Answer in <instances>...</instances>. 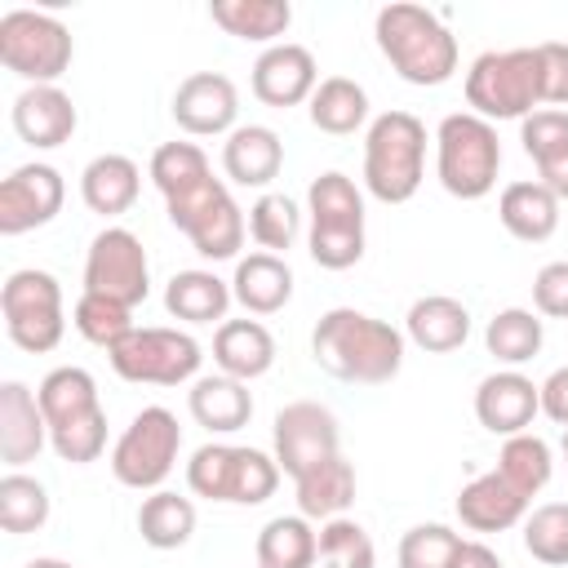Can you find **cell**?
<instances>
[{
  "instance_id": "cell-17",
  "label": "cell",
  "mask_w": 568,
  "mask_h": 568,
  "mask_svg": "<svg viewBox=\"0 0 568 568\" xmlns=\"http://www.w3.org/2000/svg\"><path fill=\"white\" fill-rule=\"evenodd\" d=\"M541 413V382H532L519 368H497L475 386V422L488 435H524L532 417Z\"/></svg>"
},
{
  "instance_id": "cell-28",
  "label": "cell",
  "mask_w": 568,
  "mask_h": 568,
  "mask_svg": "<svg viewBox=\"0 0 568 568\" xmlns=\"http://www.w3.org/2000/svg\"><path fill=\"white\" fill-rule=\"evenodd\" d=\"M524 155L537 164V182L550 186L559 200H568V111L541 106L528 120H519Z\"/></svg>"
},
{
  "instance_id": "cell-13",
  "label": "cell",
  "mask_w": 568,
  "mask_h": 568,
  "mask_svg": "<svg viewBox=\"0 0 568 568\" xmlns=\"http://www.w3.org/2000/svg\"><path fill=\"white\" fill-rule=\"evenodd\" d=\"M84 293L124 302L129 311L146 302V293H151V262H146L142 240L129 226H102L89 240V253H84Z\"/></svg>"
},
{
  "instance_id": "cell-43",
  "label": "cell",
  "mask_w": 568,
  "mask_h": 568,
  "mask_svg": "<svg viewBox=\"0 0 568 568\" xmlns=\"http://www.w3.org/2000/svg\"><path fill=\"white\" fill-rule=\"evenodd\" d=\"M71 324L84 342L111 351L115 342H124L138 324H133V311L124 302H111V297H98V293H80L75 306H71Z\"/></svg>"
},
{
  "instance_id": "cell-32",
  "label": "cell",
  "mask_w": 568,
  "mask_h": 568,
  "mask_svg": "<svg viewBox=\"0 0 568 568\" xmlns=\"http://www.w3.org/2000/svg\"><path fill=\"white\" fill-rule=\"evenodd\" d=\"M209 18L248 44H280V36L293 27V4L288 0H213Z\"/></svg>"
},
{
  "instance_id": "cell-18",
  "label": "cell",
  "mask_w": 568,
  "mask_h": 568,
  "mask_svg": "<svg viewBox=\"0 0 568 568\" xmlns=\"http://www.w3.org/2000/svg\"><path fill=\"white\" fill-rule=\"evenodd\" d=\"M315 89H320V67H315V53L306 44L280 40V44L257 53V62H253V98L257 102L284 111V106L311 102Z\"/></svg>"
},
{
  "instance_id": "cell-34",
  "label": "cell",
  "mask_w": 568,
  "mask_h": 568,
  "mask_svg": "<svg viewBox=\"0 0 568 568\" xmlns=\"http://www.w3.org/2000/svg\"><path fill=\"white\" fill-rule=\"evenodd\" d=\"M36 395H40V408H44L49 430H53V426H67V422H75V417H89V413L102 408L98 382H93V373L80 368V364H58V368H49V373L40 377Z\"/></svg>"
},
{
  "instance_id": "cell-41",
  "label": "cell",
  "mask_w": 568,
  "mask_h": 568,
  "mask_svg": "<svg viewBox=\"0 0 568 568\" xmlns=\"http://www.w3.org/2000/svg\"><path fill=\"white\" fill-rule=\"evenodd\" d=\"M524 550L546 568H568V501H541L524 515Z\"/></svg>"
},
{
  "instance_id": "cell-35",
  "label": "cell",
  "mask_w": 568,
  "mask_h": 568,
  "mask_svg": "<svg viewBox=\"0 0 568 568\" xmlns=\"http://www.w3.org/2000/svg\"><path fill=\"white\" fill-rule=\"evenodd\" d=\"M320 559V528L306 515H275L257 532V564L262 568H315Z\"/></svg>"
},
{
  "instance_id": "cell-15",
  "label": "cell",
  "mask_w": 568,
  "mask_h": 568,
  "mask_svg": "<svg viewBox=\"0 0 568 568\" xmlns=\"http://www.w3.org/2000/svg\"><path fill=\"white\" fill-rule=\"evenodd\" d=\"M62 200H67V182L53 164L44 160L18 164L0 182V235H27L36 226H49L62 213Z\"/></svg>"
},
{
  "instance_id": "cell-26",
  "label": "cell",
  "mask_w": 568,
  "mask_h": 568,
  "mask_svg": "<svg viewBox=\"0 0 568 568\" xmlns=\"http://www.w3.org/2000/svg\"><path fill=\"white\" fill-rule=\"evenodd\" d=\"M559 195L550 186H541L537 178H519L510 186H501L497 195V217L501 226L524 240V244H546L559 231Z\"/></svg>"
},
{
  "instance_id": "cell-25",
  "label": "cell",
  "mask_w": 568,
  "mask_h": 568,
  "mask_svg": "<svg viewBox=\"0 0 568 568\" xmlns=\"http://www.w3.org/2000/svg\"><path fill=\"white\" fill-rule=\"evenodd\" d=\"M186 408H191L195 426H204L209 435H235L253 417V395H248V382H240V377L204 373L191 382Z\"/></svg>"
},
{
  "instance_id": "cell-19",
  "label": "cell",
  "mask_w": 568,
  "mask_h": 568,
  "mask_svg": "<svg viewBox=\"0 0 568 568\" xmlns=\"http://www.w3.org/2000/svg\"><path fill=\"white\" fill-rule=\"evenodd\" d=\"M13 133L36 146V151H53L62 142H71L75 124H80V111L71 102V93H62L58 84H27L18 98H13Z\"/></svg>"
},
{
  "instance_id": "cell-38",
  "label": "cell",
  "mask_w": 568,
  "mask_h": 568,
  "mask_svg": "<svg viewBox=\"0 0 568 568\" xmlns=\"http://www.w3.org/2000/svg\"><path fill=\"white\" fill-rule=\"evenodd\" d=\"M497 475H501L506 484H515V488L532 501V497L550 484V475H555V448H550L541 435H532V430L510 435V439H501Z\"/></svg>"
},
{
  "instance_id": "cell-27",
  "label": "cell",
  "mask_w": 568,
  "mask_h": 568,
  "mask_svg": "<svg viewBox=\"0 0 568 568\" xmlns=\"http://www.w3.org/2000/svg\"><path fill=\"white\" fill-rule=\"evenodd\" d=\"M213 364L226 377L240 382H257L262 373H271L275 364V337L262 320H222L213 333Z\"/></svg>"
},
{
  "instance_id": "cell-47",
  "label": "cell",
  "mask_w": 568,
  "mask_h": 568,
  "mask_svg": "<svg viewBox=\"0 0 568 568\" xmlns=\"http://www.w3.org/2000/svg\"><path fill=\"white\" fill-rule=\"evenodd\" d=\"M532 49H537V71H541V106L568 111V44L541 40Z\"/></svg>"
},
{
  "instance_id": "cell-40",
  "label": "cell",
  "mask_w": 568,
  "mask_h": 568,
  "mask_svg": "<svg viewBox=\"0 0 568 568\" xmlns=\"http://www.w3.org/2000/svg\"><path fill=\"white\" fill-rule=\"evenodd\" d=\"M146 173H151V182H155V191L164 200H178V195H186V191H195V186H204L213 178L209 155L195 142H160L151 151Z\"/></svg>"
},
{
  "instance_id": "cell-22",
  "label": "cell",
  "mask_w": 568,
  "mask_h": 568,
  "mask_svg": "<svg viewBox=\"0 0 568 568\" xmlns=\"http://www.w3.org/2000/svg\"><path fill=\"white\" fill-rule=\"evenodd\" d=\"M222 169L235 186L266 191L284 169V142L271 124H240L222 142Z\"/></svg>"
},
{
  "instance_id": "cell-46",
  "label": "cell",
  "mask_w": 568,
  "mask_h": 568,
  "mask_svg": "<svg viewBox=\"0 0 568 568\" xmlns=\"http://www.w3.org/2000/svg\"><path fill=\"white\" fill-rule=\"evenodd\" d=\"M49 448H53L62 462H71V466L98 462V457L106 453V408H98V413H89V417H75V422H67V426H53V430H49Z\"/></svg>"
},
{
  "instance_id": "cell-20",
  "label": "cell",
  "mask_w": 568,
  "mask_h": 568,
  "mask_svg": "<svg viewBox=\"0 0 568 568\" xmlns=\"http://www.w3.org/2000/svg\"><path fill=\"white\" fill-rule=\"evenodd\" d=\"M49 444V422L40 408V395L27 382H4L0 386V462L9 470H22L36 462Z\"/></svg>"
},
{
  "instance_id": "cell-45",
  "label": "cell",
  "mask_w": 568,
  "mask_h": 568,
  "mask_svg": "<svg viewBox=\"0 0 568 568\" xmlns=\"http://www.w3.org/2000/svg\"><path fill=\"white\" fill-rule=\"evenodd\" d=\"M466 537L448 524H417L399 537V568H453V555Z\"/></svg>"
},
{
  "instance_id": "cell-11",
  "label": "cell",
  "mask_w": 568,
  "mask_h": 568,
  "mask_svg": "<svg viewBox=\"0 0 568 568\" xmlns=\"http://www.w3.org/2000/svg\"><path fill=\"white\" fill-rule=\"evenodd\" d=\"M0 315H4V333L18 351L27 355H44L62 342L67 333V306H62V284L40 271V266H22L4 280L0 288Z\"/></svg>"
},
{
  "instance_id": "cell-9",
  "label": "cell",
  "mask_w": 568,
  "mask_h": 568,
  "mask_svg": "<svg viewBox=\"0 0 568 568\" xmlns=\"http://www.w3.org/2000/svg\"><path fill=\"white\" fill-rule=\"evenodd\" d=\"M111 368L133 382V386H182L200 377L204 346L186 328H164V324H138L124 342L106 351Z\"/></svg>"
},
{
  "instance_id": "cell-52",
  "label": "cell",
  "mask_w": 568,
  "mask_h": 568,
  "mask_svg": "<svg viewBox=\"0 0 568 568\" xmlns=\"http://www.w3.org/2000/svg\"><path fill=\"white\" fill-rule=\"evenodd\" d=\"M559 462H564V475H568V430H564V439H559Z\"/></svg>"
},
{
  "instance_id": "cell-6",
  "label": "cell",
  "mask_w": 568,
  "mask_h": 568,
  "mask_svg": "<svg viewBox=\"0 0 568 568\" xmlns=\"http://www.w3.org/2000/svg\"><path fill=\"white\" fill-rule=\"evenodd\" d=\"M306 213H311V235L306 248L315 266L324 271H346L364 257V191L328 169L306 186Z\"/></svg>"
},
{
  "instance_id": "cell-8",
  "label": "cell",
  "mask_w": 568,
  "mask_h": 568,
  "mask_svg": "<svg viewBox=\"0 0 568 568\" xmlns=\"http://www.w3.org/2000/svg\"><path fill=\"white\" fill-rule=\"evenodd\" d=\"M75 40L62 18L40 9H9L0 18V62L27 84H58L71 71Z\"/></svg>"
},
{
  "instance_id": "cell-5",
  "label": "cell",
  "mask_w": 568,
  "mask_h": 568,
  "mask_svg": "<svg viewBox=\"0 0 568 568\" xmlns=\"http://www.w3.org/2000/svg\"><path fill=\"white\" fill-rule=\"evenodd\" d=\"M280 475L284 470L271 453L222 439L200 444L186 462V488L204 501H226V506H262L266 497H275Z\"/></svg>"
},
{
  "instance_id": "cell-14",
  "label": "cell",
  "mask_w": 568,
  "mask_h": 568,
  "mask_svg": "<svg viewBox=\"0 0 568 568\" xmlns=\"http://www.w3.org/2000/svg\"><path fill=\"white\" fill-rule=\"evenodd\" d=\"M342 453V430H337V417L333 408L315 404V399H293L275 413V426H271V457L280 462V470L288 479L306 475L311 466L328 462Z\"/></svg>"
},
{
  "instance_id": "cell-51",
  "label": "cell",
  "mask_w": 568,
  "mask_h": 568,
  "mask_svg": "<svg viewBox=\"0 0 568 568\" xmlns=\"http://www.w3.org/2000/svg\"><path fill=\"white\" fill-rule=\"evenodd\" d=\"M22 568H75V564H67V559H53V555H40V559H31V564H22Z\"/></svg>"
},
{
  "instance_id": "cell-1",
  "label": "cell",
  "mask_w": 568,
  "mask_h": 568,
  "mask_svg": "<svg viewBox=\"0 0 568 568\" xmlns=\"http://www.w3.org/2000/svg\"><path fill=\"white\" fill-rule=\"evenodd\" d=\"M404 333L355 306H333L311 333V359L351 386H386L404 368Z\"/></svg>"
},
{
  "instance_id": "cell-2",
  "label": "cell",
  "mask_w": 568,
  "mask_h": 568,
  "mask_svg": "<svg viewBox=\"0 0 568 568\" xmlns=\"http://www.w3.org/2000/svg\"><path fill=\"white\" fill-rule=\"evenodd\" d=\"M373 36L404 84L435 89L457 71V36L426 4H382L373 18Z\"/></svg>"
},
{
  "instance_id": "cell-42",
  "label": "cell",
  "mask_w": 568,
  "mask_h": 568,
  "mask_svg": "<svg viewBox=\"0 0 568 568\" xmlns=\"http://www.w3.org/2000/svg\"><path fill=\"white\" fill-rule=\"evenodd\" d=\"M297 231H302V213H297V204H293L288 195L262 191V195L253 200V209H248V235H253V244H257L262 253H284V248H293Z\"/></svg>"
},
{
  "instance_id": "cell-30",
  "label": "cell",
  "mask_w": 568,
  "mask_h": 568,
  "mask_svg": "<svg viewBox=\"0 0 568 568\" xmlns=\"http://www.w3.org/2000/svg\"><path fill=\"white\" fill-rule=\"evenodd\" d=\"M293 488H297V515H306L311 524L342 519L355 501V466L337 453V457L311 466L306 475H297Z\"/></svg>"
},
{
  "instance_id": "cell-53",
  "label": "cell",
  "mask_w": 568,
  "mask_h": 568,
  "mask_svg": "<svg viewBox=\"0 0 568 568\" xmlns=\"http://www.w3.org/2000/svg\"><path fill=\"white\" fill-rule=\"evenodd\" d=\"M257 568H262V564H257Z\"/></svg>"
},
{
  "instance_id": "cell-3",
  "label": "cell",
  "mask_w": 568,
  "mask_h": 568,
  "mask_svg": "<svg viewBox=\"0 0 568 568\" xmlns=\"http://www.w3.org/2000/svg\"><path fill=\"white\" fill-rule=\"evenodd\" d=\"M426 178V124L413 111H382L364 129V191L382 204H408Z\"/></svg>"
},
{
  "instance_id": "cell-23",
  "label": "cell",
  "mask_w": 568,
  "mask_h": 568,
  "mask_svg": "<svg viewBox=\"0 0 568 568\" xmlns=\"http://www.w3.org/2000/svg\"><path fill=\"white\" fill-rule=\"evenodd\" d=\"M138 195H142V169H138V160H129L120 151H102L80 169V200L98 217L129 213L138 204Z\"/></svg>"
},
{
  "instance_id": "cell-12",
  "label": "cell",
  "mask_w": 568,
  "mask_h": 568,
  "mask_svg": "<svg viewBox=\"0 0 568 568\" xmlns=\"http://www.w3.org/2000/svg\"><path fill=\"white\" fill-rule=\"evenodd\" d=\"M169 209V222L191 240V248L209 262H240V248H244V235H248V217L244 209L235 204L231 186L222 178H209L204 186L178 195V200H164Z\"/></svg>"
},
{
  "instance_id": "cell-16",
  "label": "cell",
  "mask_w": 568,
  "mask_h": 568,
  "mask_svg": "<svg viewBox=\"0 0 568 568\" xmlns=\"http://www.w3.org/2000/svg\"><path fill=\"white\" fill-rule=\"evenodd\" d=\"M173 120L182 133L191 138H226L240 124V89L231 75L222 71H191L178 89H173Z\"/></svg>"
},
{
  "instance_id": "cell-48",
  "label": "cell",
  "mask_w": 568,
  "mask_h": 568,
  "mask_svg": "<svg viewBox=\"0 0 568 568\" xmlns=\"http://www.w3.org/2000/svg\"><path fill=\"white\" fill-rule=\"evenodd\" d=\"M532 311L546 320H568V262H546L532 275Z\"/></svg>"
},
{
  "instance_id": "cell-49",
  "label": "cell",
  "mask_w": 568,
  "mask_h": 568,
  "mask_svg": "<svg viewBox=\"0 0 568 568\" xmlns=\"http://www.w3.org/2000/svg\"><path fill=\"white\" fill-rule=\"evenodd\" d=\"M541 413L568 430V364H559L546 382H541Z\"/></svg>"
},
{
  "instance_id": "cell-24",
  "label": "cell",
  "mask_w": 568,
  "mask_h": 568,
  "mask_svg": "<svg viewBox=\"0 0 568 568\" xmlns=\"http://www.w3.org/2000/svg\"><path fill=\"white\" fill-rule=\"evenodd\" d=\"M404 337L413 346H422L426 355H448V351H462L466 337H470V311L466 302L448 297V293H426L408 306L404 315Z\"/></svg>"
},
{
  "instance_id": "cell-44",
  "label": "cell",
  "mask_w": 568,
  "mask_h": 568,
  "mask_svg": "<svg viewBox=\"0 0 568 568\" xmlns=\"http://www.w3.org/2000/svg\"><path fill=\"white\" fill-rule=\"evenodd\" d=\"M320 568H377V546L351 515L320 524Z\"/></svg>"
},
{
  "instance_id": "cell-36",
  "label": "cell",
  "mask_w": 568,
  "mask_h": 568,
  "mask_svg": "<svg viewBox=\"0 0 568 568\" xmlns=\"http://www.w3.org/2000/svg\"><path fill=\"white\" fill-rule=\"evenodd\" d=\"M138 532L151 550H182L195 532V501L169 488H155L138 506Z\"/></svg>"
},
{
  "instance_id": "cell-37",
  "label": "cell",
  "mask_w": 568,
  "mask_h": 568,
  "mask_svg": "<svg viewBox=\"0 0 568 568\" xmlns=\"http://www.w3.org/2000/svg\"><path fill=\"white\" fill-rule=\"evenodd\" d=\"M541 342H546V324H541V315L528 311V306H506V311H497V315L488 320V328H484V346H488V355H493L501 368H519V364L537 359Z\"/></svg>"
},
{
  "instance_id": "cell-50",
  "label": "cell",
  "mask_w": 568,
  "mask_h": 568,
  "mask_svg": "<svg viewBox=\"0 0 568 568\" xmlns=\"http://www.w3.org/2000/svg\"><path fill=\"white\" fill-rule=\"evenodd\" d=\"M453 568H506V564L497 559L493 546H484V541H462L457 555H453Z\"/></svg>"
},
{
  "instance_id": "cell-21",
  "label": "cell",
  "mask_w": 568,
  "mask_h": 568,
  "mask_svg": "<svg viewBox=\"0 0 568 568\" xmlns=\"http://www.w3.org/2000/svg\"><path fill=\"white\" fill-rule=\"evenodd\" d=\"M528 506H532V501H528L515 484H506L497 470L475 475V479L462 484V493H457V519H462L470 532H506V528L524 524Z\"/></svg>"
},
{
  "instance_id": "cell-31",
  "label": "cell",
  "mask_w": 568,
  "mask_h": 568,
  "mask_svg": "<svg viewBox=\"0 0 568 568\" xmlns=\"http://www.w3.org/2000/svg\"><path fill=\"white\" fill-rule=\"evenodd\" d=\"M231 280H217L213 271L204 266H191V271H178L169 284H164V311L182 324H222L226 311H231Z\"/></svg>"
},
{
  "instance_id": "cell-4",
  "label": "cell",
  "mask_w": 568,
  "mask_h": 568,
  "mask_svg": "<svg viewBox=\"0 0 568 568\" xmlns=\"http://www.w3.org/2000/svg\"><path fill=\"white\" fill-rule=\"evenodd\" d=\"M501 142L497 124L475 111H453L435 129V178L453 200H484L497 186Z\"/></svg>"
},
{
  "instance_id": "cell-29",
  "label": "cell",
  "mask_w": 568,
  "mask_h": 568,
  "mask_svg": "<svg viewBox=\"0 0 568 568\" xmlns=\"http://www.w3.org/2000/svg\"><path fill=\"white\" fill-rule=\"evenodd\" d=\"M231 297L248 315H275L293 297V266L280 253H262V248L240 257L235 275H231Z\"/></svg>"
},
{
  "instance_id": "cell-10",
  "label": "cell",
  "mask_w": 568,
  "mask_h": 568,
  "mask_svg": "<svg viewBox=\"0 0 568 568\" xmlns=\"http://www.w3.org/2000/svg\"><path fill=\"white\" fill-rule=\"evenodd\" d=\"M182 453V426L164 404H146L142 413H133V422L120 430V439L111 444V475L124 488L138 493H155Z\"/></svg>"
},
{
  "instance_id": "cell-7",
  "label": "cell",
  "mask_w": 568,
  "mask_h": 568,
  "mask_svg": "<svg viewBox=\"0 0 568 568\" xmlns=\"http://www.w3.org/2000/svg\"><path fill=\"white\" fill-rule=\"evenodd\" d=\"M466 106L475 115H484L488 124L528 120L532 111H541L537 49H488V53H479L466 71Z\"/></svg>"
},
{
  "instance_id": "cell-33",
  "label": "cell",
  "mask_w": 568,
  "mask_h": 568,
  "mask_svg": "<svg viewBox=\"0 0 568 568\" xmlns=\"http://www.w3.org/2000/svg\"><path fill=\"white\" fill-rule=\"evenodd\" d=\"M306 115H311V124L320 133L351 138V133H359L368 124V93L351 75H324L320 89L306 102Z\"/></svg>"
},
{
  "instance_id": "cell-39",
  "label": "cell",
  "mask_w": 568,
  "mask_h": 568,
  "mask_svg": "<svg viewBox=\"0 0 568 568\" xmlns=\"http://www.w3.org/2000/svg\"><path fill=\"white\" fill-rule=\"evenodd\" d=\"M49 510H53L49 488H44L36 475L9 470V475L0 479V528H4L9 537L40 532V528L49 524Z\"/></svg>"
}]
</instances>
